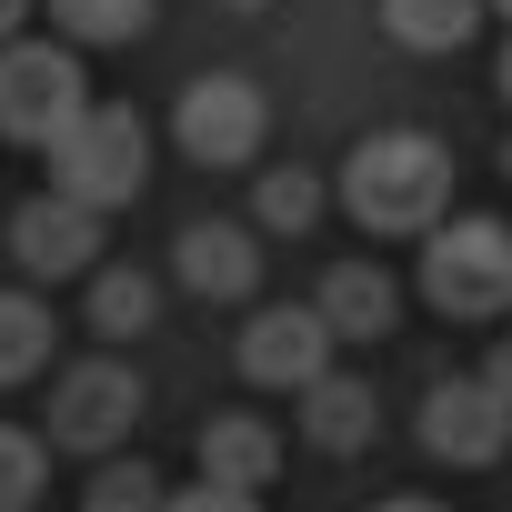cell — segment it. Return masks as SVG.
Masks as SVG:
<instances>
[{
    "label": "cell",
    "mask_w": 512,
    "mask_h": 512,
    "mask_svg": "<svg viewBox=\"0 0 512 512\" xmlns=\"http://www.w3.org/2000/svg\"><path fill=\"white\" fill-rule=\"evenodd\" d=\"M342 211L372 241H432L452 211V151L432 131H362L342 151Z\"/></svg>",
    "instance_id": "1"
},
{
    "label": "cell",
    "mask_w": 512,
    "mask_h": 512,
    "mask_svg": "<svg viewBox=\"0 0 512 512\" xmlns=\"http://www.w3.org/2000/svg\"><path fill=\"white\" fill-rule=\"evenodd\" d=\"M422 302L442 322H512V221L462 211L422 241Z\"/></svg>",
    "instance_id": "2"
},
{
    "label": "cell",
    "mask_w": 512,
    "mask_h": 512,
    "mask_svg": "<svg viewBox=\"0 0 512 512\" xmlns=\"http://www.w3.org/2000/svg\"><path fill=\"white\" fill-rule=\"evenodd\" d=\"M151 181V131L131 101H91L61 141H51V191H71L81 211H121Z\"/></svg>",
    "instance_id": "3"
},
{
    "label": "cell",
    "mask_w": 512,
    "mask_h": 512,
    "mask_svg": "<svg viewBox=\"0 0 512 512\" xmlns=\"http://www.w3.org/2000/svg\"><path fill=\"white\" fill-rule=\"evenodd\" d=\"M81 111H91V81H81L71 41H11V51H0V141L51 151Z\"/></svg>",
    "instance_id": "4"
},
{
    "label": "cell",
    "mask_w": 512,
    "mask_h": 512,
    "mask_svg": "<svg viewBox=\"0 0 512 512\" xmlns=\"http://www.w3.org/2000/svg\"><path fill=\"white\" fill-rule=\"evenodd\" d=\"M262 131H272V101H262V81H241V71H201V81H181V101H171V141H181L201 171L262 161Z\"/></svg>",
    "instance_id": "5"
},
{
    "label": "cell",
    "mask_w": 512,
    "mask_h": 512,
    "mask_svg": "<svg viewBox=\"0 0 512 512\" xmlns=\"http://www.w3.org/2000/svg\"><path fill=\"white\" fill-rule=\"evenodd\" d=\"M141 412H151V392H141L131 362H71L51 382V452H101L111 462L141 432Z\"/></svg>",
    "instance_id": "6"
},
{
    "label": "cell",
    "mask_w": 512,
    "mask_h": 512,
    "mask_svg": "<svg viewBox=\"0 0 512 512\" xmlns=\"http://www.w3.org/2000/svg\"><path fill=\"white\" fill-rule=\"evenodd\" d=\"M422 452L452 462V472H492L512 452V402L482 382V372H452L422 392Z\"/></svg>",
    "instance_id": "7"
},
{
    "label": "cell",
    "mask_w": 512,
    "mask_h": 512,
    "mask_svg": "<svg viewBox=\"0 0 512 512\" xmlns=\"http://www.w3.org/2000/svg\"><path fill=\"white\" fill-rule=\"evenodd\" d=\"M332 332H322V312L312 302H272V312H251L241 322V382H262V392H312L322 372H332Z\"/></svg>",
    "instance_id": "8"
},
{
    "label": "cell",
    "mask_w": 512,
    "mask_h": 512,
    "mask_svg": "<svg viewBox=\"0 0 512 512\" xmlns=\"http://www.w3.org/2000/svg\"><path fill=\"white\" fill-rule=\"evenodd\" d=\"M11 262H21L31 282H81V272H101V211H81L71 191L21 201V211H11Z\"/></svg>",
    "instance_id": "9"
},
{
    "label": "cell",
    "mask_w": 512,
    "mask_h": 512,
    "mask_svg": "<svg viewBox=\"0 0 512 512\" xmlns=\"http://www.w3.org/2000/svg\"><path fill=\"white\" fill-rule=\"evenodd\" d=\"M262 262H272V251H262L251 221H191V231L171 241V272H181L201 302H251V292H262Z\"/></svg>",
    "instance_id": "10"
},
{
    "label": "cell",
    "mask_w": 512,
    "mask_h": 512,
    "mask_svg": "<svg viewBox=\"0 0 512 512\" xmlns=\"http://www.w3.org/2000/svg\"><path fill=\"white\" fill-rule=\"evenodd\" d=\"M312 312H322L332 342H382V332L402 322V282H392L382 262H332L322 292H312Z\"/></svg>",
    "instance_id": "11"
},
{
    "label": "cell",
    "mask_w": 512,
    "mask_h": 512,
    "mask_svg": "<svg viewBox=\"0 0 512 512\" xmlns=\"http://www.w3.org/2000/svg\"><path fill=\"white\" fill-rule=\"evenodd\" d=\"M191 452H201V482H221V492H262L282 472V432L251 422V412H211Z\"/></svg>",
    "instance_id": "12"
},
{
    "label": "cell",
    "mask_w": 512,
    "mask_h": 512,
    "mask_svg": "<svg viewBox=\"0 0 512 512\" xmlns=\"http://www.w3.org/2000/svg\"><path fill=\"white\" fill-rule=\"evenodd\" d=\"M302 442L312 452H362L372 442V382L362 372H322L302 392Z\"/></svg>",
    "instance_id": "13"
},
{
    "label": "cell",
    "mask_w": 512,
    "mask_h": 512,
    "mask_svg": "<svg viewBox=\"0 0 512 512\" xmlns=\"http://www.w3.org/2000/svg\"><path fill=\"white\" fill-rule=\"evenodd\" d=\"M382 31L402 51H462L482 31V0H382Z\"/></svg>",
    "instance_id": "14"
},
{
    "label": "cell",
    "mask_w": 512,
    "mask_h": 512,
    "mask_svg": "<svg viewBox=\"0 0 512 512\" xmlns=\"http://www.w3.org/2000/svg\"><path fill=\"white\" fill-rule=\"evenodd\" d=\"M51 372V302L31 292H0V392H21Z\"/></svg>",
    "instance_id": "15"
},
{
    "label": "cell",
    "mask_w": 512,
    "mask_h": 512,
    "mask_svg": "<svg viewBox=\"0 0 512 512\" xmlns=\"http://www.w3.org/2000/svg\"><path fill=\"white\" fill-rule=\"evenodd\" d=\"M151 312H161V282H151V272H131V262L91 272V332H101V342H131V332H151Z\"/></svg>",
    "instance_id": "16"
},
{
    "label": "cell",
    "mask_w": 512,
    "mask_h": 512,
    "mask_svg": "<svg viewBox=\"0 0 512 512\" xmlns=\"http://www.w3.org/2000/svg\"><path fill=\"white\" fill-rule=\"evenodd\" d=\"M322 221V181L312 171H262V181H251V231H312Z\"/></svg>",
    "instance_id": "17"
},
{
    "label": "cell",
    "mask_w": 512,
    "mask_h": 512,
    "mask_svg": "<svg viewBox=\"0 0 512 512\" xmlns=\"http://www.w3.org/2000/svg\"><path fill=\"white\" fill-rule=\"evenodd\" d=\"M51 21H61V41L111 51V41H141L151 31V0H51Z\"/></svg>",
    "instance_id": "18"
},
{
    "label": "cell",
    "mask_w": 512,
    "mask_h": 512,
    "mask_svg": "<svg viewBox=\"0 0 512 512\" xmlns=\"http://www.w3.org/2000/svg\"><path fill=\"white\" fill-rule=\"evenodd\" d=\"M41 482H51V442L21 432V422H0V512H31Z\"/></svg>",
    "instance_id": "19"
},
{
    "label": "cell",
    "mask_w": 512,
    "mask_h": 512,
    "mask_svg": "<svg viewBox=\"0 0 512 512\" xmlns=\"http://www.w3.org/2000/svg\"><path fill=\"white\" fill-rule=\"evenodd\" d=\"M161 502H171V482L151 462H101L91 492H81V512H161Z\"/></svg>",
    "instance_id": "20"
},
{
    "label": "cell",
    "mask_w": 512,
    "mask_h": 512,
    "mask_svg": "<svg viewBox=\"0 0 512 512\" xmlns=\"http://www.w3.org/2000/svg\"><path fill=\"white\" fill-rule=\"evenodd\" d=\"M161 512H262V492H221V482H191V492H171Z\"/></svg>",
    "instance_id": "21"
},
{
    "label": "cell",
    "mask_w": 512,
    "mask_h": 512,
    "mask_svg": "<svg viewBox=\"0 0 512 512\" xmlns=\"http://www.w3.org/2000/svg\"><path fill=\"white\" fill-rule=\"evenodd\" d=\"M482 382H492V392L512 402V332H492V362H482Z\"/></svg>",
    "instance_id": "22"
},
{
    "label": "cell",
    "mask_w": 512,
    "mask_h": 512,
    "mask_svg": "<svg viewBox=\"0 0 512 512\" xmlns=\"http://www.w3.org/2000/svg\"><path fill=\"white\" fill-rule=\"evenodd\" d=\"M372 512H452V502H432V492H392V502H372Z\"/></svg>",
    "instance_id": "23"
},
{
    "label": "cell",
    "mask_w": 512,
    "mask_h": 512,
    "mask_svg": "<svg viewBox=\"0 0 512 512\" xmlns=\"http://www.w3.org/2000/svg\"><path fill=\"white\" fill-rule=\"evenodd\" d=\"M21 11H31V0H0V51H11V31H21Z\"/></svg>",
    "instance_id": "24"
},
{
    "label": "cell",
    "mask_w": 512,
    "mask_h": 512,
    "mask_svg": "<svg viewBox=\"0 0 512 512\" xmlns=\"http://www.w3.org/2000/svg\"><path fill=\"white\" fill-rule=\"evenodd\" d=\"M492 91H502V101H512V41H502V61H492Z\"/></svg>",
    "instance_id": "25"
},
{
    "label": "cell",
    "mask_w": 512,
    "mask_h": 512,
    "mask_svg": "<svg viewBox=\"0 0 512 512\" xmlns=\"http://www.w3.org/2000/svg\"><path fill=\"white\" fill-rule=\"evenodd\" d=\"M221 11H272V0H221Z\"/></svg>",
    "instance_id": "26"
},
{
    "label": "cell",
    "mask_w": 512,
    "mask_h": 512,
    "mask_svg": "<svg viewBox=\"0 0 512 512\" xmlns=\"http://www.w3.org/2000/svg\"><path fill=\"white\" fill-rule=\"evenodd\" d=\"M492 11H502V21H512V0H492Z\"/></svg>",
    "instance_id": "27"
},
{
    "label": "cell",
    "mask_w": 512,
    "mask_h": 512,
    "mask_svg": "<svg viewBox=\"0 0 512 512\" xmlns=\"http://www.w3.org/2000/svg\"><path fill=\"white\" fill-rule=\"evenodd\" d=\"M502 171H512V141H502Z\"/></svg>",
    "instance_id": "28"
}]
</instances>
